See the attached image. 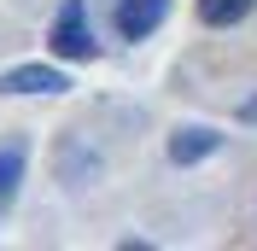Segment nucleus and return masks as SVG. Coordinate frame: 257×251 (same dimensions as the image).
I'll use <instances>...</instances> for the list:
<instances>
[{"label": "nucleus", "mask_w": 257, "mask_h": 251, "mask_svg": "<svg viewBox=\"0 0 257 251\" xmlns=\"http://www.w3.org/2000/svg\"><path fill=\"white\" fill-rule=\"evenodd\" d=\"M53 53H59V59H94V35H88V6H82V0H64V12L53 18Z\"/></svg>", "instance_id": "obj_1"}, {"label": "nucleus", "mask_w": 257, "mask_h": 251, "mask_svg": "<svg viewBox=\"0 0 257 251\" xmlns=\"http://www.w3.org/2000/svg\"><path fill=\"white\" fill-rule=\"evenodd\" d=\"M64 88H70V76L53 64H18L0 76V94H64Z\"/></svg>", "instance_id": "obj_2"}, {"label": "nucleus", "mask_w": 257, "mask_h": 251, "mask_svg": "<svg viewBox=\"0 0 257 251\" xmlns=\"http://www.w3.org/2000/svg\"><path fill=\"white\" fill-rule=\"evenodd\" d=\"M170 0H117V35L123 41H146V35L164 24Z\"/></svg>", "instance_id": "obj_3"}, {"label": "nucleus", "mask_w": 257, "mask_h": 251, "mask_svg": "<svg viewBox=\"0 0 257 251\" xmlns=\"http://www.w3.org/2000/svg\"><path fill=\"white\" fill-rule=\"evenodd\" d=\"M210 152H216V135L210 129H176V141H170V158L176 164H199Z\"/></svg>", "instance_id": "obj_4"}, {"label": "nucleus", "mask_w": 257, "mask_h": 251, "mask_svg": "<svg viewBox=\"0 0 257 251\" xmlns=\"http://www.w3.org/2000/svg\"><path fill=\"white\" fill-rule=\"evenodd\" d=\"M251 6H257V0H199V18L216 24V30H228V24H240Z\"/></svg>", "instance_id": "obj_5"}, {"label": "nucleus", "mask_w": 257, "mask_h": 251, "mask_svg": "<svg viewBox=\"0 0 257 251\" xmlns=\"http://www.w3.org/2000/svg\"><path fill=\"white\" fill-rule=\"evenodd\" d=\"M18 181H24V146H0V204L18 193Z\"/></svg>", "instance_id": "obj_6"}]
</instances>
